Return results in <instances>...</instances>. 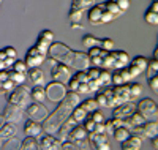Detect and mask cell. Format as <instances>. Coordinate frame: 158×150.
<instances>
[{
  "instance_id": "6da1fadb",
  "label": "cell",
  "mask_w": 158,
  "mask_h": 150,
  "mask_svg": "<svg viewBox=\"0 0 158 150\" xmlns=\"http://www.w3.org/2000/svg\"><path fill=\"white\" fill-rule=\"evenodd\" d=\"M51 63H65L70 68H76V70H85L90 66V60L85 52H79L74 49H70L67 44H63L60 41H52L48 51V57Z\"/></svg>"
},
{
  "instance_id": "7a4b0ae2",
  "label": "cell",
  "mask_w": 158,
  "mask_h": 150,
  "mask_svg": "<svg viewBox=\"0 0 158 150\" xmlns=\"http://www.w3.org/2000/svg\"><path fill=\"white\" fill-rule=\"evenodd\" d=\"M81 103V98H79V93L76 92H67L65 98L60 101V104L57 106V109L54 112H51L43 122H41V127H43V131L44 133H49V134H56V131L59 130V127L67 120L73 109Z\"/></svg>"
},
{
  "instance_id": "3957f363",
  "label": "cell",
  "mask_w": 158,
  "mask_h": 150,
  "mask_svg": "<svg viewBox=\"0 0 158 150\" xmlns=\"http://www.w3.org/2000/svg\"><path fill=\"white\" fill-rule=\"evenodd\" d=\"M8 103L11 104H16L19 107H27L32 101V97H30V89L27 85H24V84H19L16 85L15 89H13L8 95Z\"/></svg>"
},
{
  "instance_id": "277c9868",
  "label": "cell",
  "mask_w": 158,
  "mask_h": 150,
  "mask_svg": "<svg viewBox=\"0 0 158 150\" xmlns=\"http://www.w3.org/2000/svg\"><path fill=\"white\" fill-rule=\"evenodd\" d=\"M128 62H130V57L125 51H108V54L103 59L101 68H106V70L114 68V70H117V68L127 66Z\"/></svg>"
},
{
  "instance_id": "5b68a950",
  "label": "cell",
  "mask_w": 158,
  "mask_h": 150,
  "mask_svg": "<svg viewBox=\"0 0 158 150\" xmlns=\"http://www.w3.org/2000/svg\"><path fill=\"white\" fill-rule=\"evenodd\" d=\"M131 133L139 136L141 139H152L158 136V122L156 120H146L144 123L131 128Z\"/></svg>"
},
{
  "instance_id": "8992f818",
  "label": "cell",
  "mask_w": 158,
  "mask_h": 150,
  "mask_svg": "<svg viewBox=\"0 0 158 150\" xmlns=\"http://www.w3.org/2000/svg\"><path fill=\"white\" fill-rule=\"evenodd\" d=\"M67 85L62 84V82H57V81H52L49 82L46 87H44V93H46V98L52 103H60L65 95H67Z\"/></svg>"
},
{
  "instance_id": "52a82bcc",
  "label": "cell",
  "mask_w": 158,
  "mask_h": 150,
  "mask_svg": "<svg viewBox=\"0 0 158 150\" xmlns=\"http://www.w3.org/2000/svg\"><path fill=\"white\" fill-rule=\"evenodd\" d=\"M136 111L146 120H156V117H158V107H156L155 100H152V98H142L136 104Z\"/></svg>"
},
{
  "instance_id": "ba28073f",
  "label": "cell",
  "mask_w": 158,
  "mask_h": 150,
  "mask_svg": "<svg viewBox=\"0 0 158 150\" xmlns=\"http://www.w3.org/2000/svg\"><path fill=\"white\" fill-rule=\"evenodd\" d=\"M18 133L16 123L11 122H3L0 127V148H6V145L15 139V136Z\"/></svg>"
},
{
  "instance_id": "9c48e42d",
  "label": "cell",
  "mask_w": 158,
  "mask_h": 150,
  "mask_svg": "<svg viewBox=\"0 0 158 150\" xmlns=\"http://www.w3.org/2000/svg\"><path fill=\"white\" fill-rule=\"evenodd\" d=\"M24 114H25V109L24 107H19L16 104H11L8 103L3 109V120L5 122H11V123H19V122L24 119Z\"/></svg>"
},
{
  "instance_id": "30bf717a",
  "label": "cell",
  "mask_w": 158,
  "mask_h": 150,
  "mask_svg": "<svg viewBox=\"0 0 158 150\" xmlns=\"http://www.w3.org/2000/svg\"><path fill=\"white\" fill-rule=\"evenodd\" d=\"M87 139H89L90 148H97V150H109V148H111L106 133L90 131V133L87 134Z\"/></svg>"
},
{
  "instance_id": "8fae6325",
  "label": "cell",
  "mask_w": 158,
  "mask_h": 150,
  "mask_svg": "<svg viewBox=\"0 0 158 150\" xmlns=\"http://www.w3.org/2000/svg\"><path fill=\"white\" fill-rule=\"evenodd\" d=\"M25 114L29 115V119H32L35 122H43L49 115V111L46 109V106L35 101V103H30L27 107H25Z\"/></svg>"
},
{
  "instance_id": "7c38bea8",
  "label": "cell",
  "mask_w": 158,
  "mask_h": 150,
  "mask_svg": "<svg viewBox=\"0 0 158 150\" xmlns=\"http://www.w3.org/2000/svg\"><path fill=\"white\" fill-rule=\"evenodd\" d=\"M51 77H52V81H57V82L67 84L68 79L71 77L70 66H67L65 63H60V62H56L54 66H52V70H51Z\"/></svg>"
},
{
  "instance_id": "4fadbf2b",
  "label": "cell",
  "mask_w": 158,
  "mask_h": 150,
  "mask_svg": "<svg viewBox=\"0 0 158 150\" xmlns=\"http://www.w3.org/2000/svg\"><path fill=\"white\" fill-rule=\"evenodd\" d=\"M52 41H54V33H52L51 30H48V29L46 30H41V32H40V35H38V38H36L35 48L48 57V51H49V46L52 44Z\"/></svg>"
},
{
  "instance_id": "5bb4252c",
  "label": "cell",
  "mask_w": 158,
  "mask_h": 150,
  "mask_svg": "<svg viewBox=\"0 0 158 150\" xmlns=\"http://www.w3.org/2000/svg\"><path fill=\"white\" fill-rule=\"evenodd\" d=\"M147 60L146 57H142V56H138L133 59V62H128L127 68H128V71L131 74V77H138L139 74H142L144 71H146V68H147Z\"/></svg>"
},
{
  "instance_id": "9a60e30c",
  "label": "cell",
  "mask_w": 158,
  "mask_h": 150,
  "mask_svg": "<svg viewBox=\"0 0 158 150\" xmlns=\"http://www.w3.org/2000/svg\"><path fill=\"white\" fill-rule=\"evenodd\" d=\"M46 60V56L44 54H41L35 46H32L29 51H27V54H25V65H27L29 68H33V66H40L43 62Z\"/></svg>"
},
{
  "instance_id": "2e32d148",
  "label": "cell",
  "mask_w": 158,
  "mask_h": 150,
  "mask_svg": "<svg viewBox=\"0 0 158 150\" xmlns=\"http://www.w3.org/2000/svg\"><path fill=\"white\" fill-rule=\"evenodd\" d=\"M60 145H62V142L54 134H49V133H46L44 136H41L38 139V148H41V150H57V148H60Z\"/></svg>"
},
{
  "instance_id": "e0dca14e",
  "label": "cell",
  "mask_w": 158,
  "mask_h": 150,
  "mask_svg": "<svg viewBox=\"0 0 158 150\" xmlns=\"http://www.w3.org/2000/svg\"><path fill=\"white\" fill-rule=\"evenodd\" d=\"M104 11V5L103 3H94L89 11H87V21L90 25H101V15Z\"/></svg>"
},
{
  "instance_id": "ac0fdd59",
  "label": "cell",
  "mask_w": 158,
  "mask_h": 150,
  "mask_svg": "<svg viewBox=\"0 0 158 150\" xmlns=\"http://www.w3.org/2000/svg\"><path fill=\"white\" fill-rule=\"evenodd\" d=\"M136 111V104L131 103V101H127V103H120L114 106V111H112V117L115 119H125L128 117L130 114H133Z\"/></svg>"
},
{
  "instance_id": "d6986e66",
  "label": "cell",
  "mask_w": 158,
  "mask_h": 150,
  "mask_svg": "<svg viewBox=\"0 0 158 150\" xmlns=\"http://www.w3.org/2000/svg\"><path fill=\"white\" fill-rule=\"evenodd\" d=\"M76 125H77V122H76V120H74V119H73V117L70 115V117H68V119L65 120L63 123H62V125L59 127V130L56 131V134H57L56 138H57V139H59L60 142L67 141V138H68L70 131H71V130H73V128H74Z\"/></svg>"
},
{
  "instance_id": "ffe728a7",
  "label": "cell",
  "mask_w": 158,
  "mask_h": 150,
  "mask_svg": "<svg viewBox=\"0 0 158 150\" xmlns=\"http://www.w3.org/2000/svg\"><path fill=\"white\" fill-rule=\"evenodd\" d=\"M111 79H112V84H114V85H120V84L130 82V81L133 79V77H131V74H130V71H128V68L123 66V68H117V70L112 73Z\"/></svg>"
},
{
  "instance_id": "44dd1931",
  "label": "cell",
  "mask_w": 158,
  "mask_h": 150,
  "mask_svg": "<svg viewBox=\"0 0 158 150\" xmlns=\"http://www.w3.org/2000/svg\"><path fill=\"white\" fill-rule=\"evenodd\" d=\"M112 90H114V95H115V101H117V104L127 103V101H133V100H131V97H130L128 82H127V84H120V85H115Z\"/></svg>"
},
{
  "instance_id": "7402d4cb",
  "label": "cell",
  "mask_w": 158,
  "mask_h": 150,
  "mask_svg": "<svg viewBox=\"0 0 158 150\" xmlns=\"http://www.w3.org/2000/svg\"><path fill=\"white\" fill-rule=\"evenodd\" d=\"M24 133L25 136H40L43 133V127H41V122H35L32 119H29L27 122H25V125H24Z\"/></svg>"
},
{
  "instance_id": "603a6c76",
  "label": "cell",
  "mask_w": 158,
  "mask_h": 150,
  "mask_svg": "<svg viewBox=\"0 0 158 150\" xmlns=\"http://www.w3.org/2000/svg\"><path fill=\"white\" fill-rule=\"evenodd\" d=\"M27 79L33 85H43L44 84V73L40 70L38 66H33V68H29L27 70Z\"/></svg>"
},
{
  "instance_id": "cb8c5ba5",
  "label": "cell",
  "mask_w": 158,
  "mask_h": 150,
  "mask_svg": "<svg viewBox=\"0 0 158 150\" xmlns=\"http://www.w3.org/2000/svg\"><path fill=\"white\" fill-rule=\"evenodd\" d=\"M120 144H122V148L123 150H139L142 147V139L139 138V136L131 133L128 138L123 142H120Z\"/></svg>"
},
{
  "instance_id": "d4e9b609",
  "label": "cell",
  "mask_w": 158,
  "mask_h": 150,
  "mask_svg": "<svg viewBox=\"0 0 158 150\" xmlns=\"http://www.w3.org/2000/svg\"><path fill=\"white\" fill-rule=\"evenodd\" d=\"M87 134H89V131L84 128V127H74L71 131H70V134H68V141H71V142H74V141H79V139H85L87 138Z\"/></svg>"
},
{
  "instance_id": "484cf974",
  "label": "cell",
  "mask_w": 158,
  "mask_h": 150,
  "mask_svg": "<svg viewBox=\"0 0 158 150\" xmlns=\"http://www.w3.org/2000/svg\"><path fill=\"white\" fill-rule=\"evenodd\" d=\"M112 73H109V70H106V68H100V74H98V79L97 82L100 84V87H108L109 84H112V79H111Z\"/></svg>"
},
{
  "instance_id": "4316f807",
  "label": "cell",
  "mask_w": 158,
  "mask_h": 150,
  "mask_svg": "<svg viewBox=\"0 0 158 150\" xmlns=\"http://www.w3.org/2000/svg\"><path fill=\"white\" fill-rule=\"evenodd\" d=\"M130 134H131V130L127 128V127H117V128H114V131H112L114 139L118 141V142H123Z\"/></svg>"
},
{
  "instance_id": "83f0119b",
  "label": "cell",
  "mask_w": 158,
  "mask_h": 150,
  "mask_svg": "<svg viewBox=\"0 0 158 150\" xmlns=\"http://www.w3.org/2000/svg\"><path fill=\"white\" fill-rule=\"evenodd\" d=\"M30 97L33 101L36 103H43L46 98V93H44V87L43 85H33V89L30 90Z\"/></svg>"
},
{
  "instance_id": "f1b7e54d",
  "label": "cell",
  "mask_w": 158,
  "mask_h": 150,
  "mask_svg": "<svg viewBox=\"0 0 158 150\" xmlns=\"http://www.w3.org/2000/svg\"><path fill=\"white\" fill-rule=\"evenodd\" d=\"M94 3H97V0H71V10L85 11V10H89Z\"/></svg>"
},
{
  "instance_id": "f546056e",
  "label": "cell",
  "mask_w": 158,
  "mask_h": 150,
  "mask_svg": "<svg viewBox=\"0 0 158 150\" xmlns=\"http://www.w3.org/2000/svg\"><path fill=\"white\" fill-rule=\"evenodd\" d=\"M103 5H104V8H106V11H109L114 18H118V16L123 15V11L117 6V3L114 2V0H106V2H103Z\"/></svg>"
},
{
  "instance_id": "4dcf8cb0",
  "label": "cell",
  "mask_w": 158,
  "mask_h": 150,
  "mask_svg": "<svg viewBox=\"0 0 158 150\" xmlns=\"http://www.w3.org/2000/svg\"><path fill=\"white\" fill-rule=\"evenodd\" d=\"M22 150H36L38 148V139L35 136H25V139L21 142Z\"/></svg>"
},
{
  "instance_id": "1f68e13d",
  "label": "cell",
  "mask_w": 158,
  "mask_h": 150,
  "mask_svg": "<svg viewBox=\"0 0 158 150\" xmlns=\"http://www.w3.org/2000/svg\"><path fill=\"white\" fill-rule=\"evenodd\" d=\"M87 114L89 112H85V109L81 106V104H77L74 109H73V112H71V117L77 122V123H82V122H84V119L87 117Z\"/></svg>"
},
{
  "instance_id": "d6a6232c",
  "label": "cell",
  "mask_w": 158,
  "mask_h": 150,
  "mask_svg": "<svg viewBox=\"0 0 158 150\" xmlns=\"http://www.w3.org/2000/svg\"><path fill=\"white\" fill-rule=\"evenodd\" d=\"M82 46H85L87 49L94 48V46H100V40L95 36V35H90V33H85L82 36Z\"/></svg>"
},
{
  "instance_id": "836d02e7",
  "label": "cell",
  "mask_w": 158,
  "mask_h": 150,
  "mask_svg": "<svg viewBox=\"0 0 158 150\" xmlns=\"http://www.w3.org/2000/svg\"><path fill=\"white\" fill-rule=\"evenodd\" d=\"M8 74H10V79L15 84H18V85L19 84H24L25 79H27V74H25V73H19V71H15V70H10Z\"/></svg>"
},
{
  "instance_id": "e575fe53",
  "label": "cell",
  "mask_w": 158,
  "mask_h": 150,
  "mask_svg": "<svg viewBox=\"0 0 158 150\" xmlns=\"http://www.w3.org/2000/svg\"><path fill=\"white\" fill-rule=\"evenodd\" d=\"M84 109H85V112H94V111H97V109L100 107V104L97 103V100L95 98H87L85 101H82V103H79Z\"/></svg>"
},
{
  "instance_id": "d590c367",
  "label": "cell",
  "mask_w": 158,
  "mask_h": 150,
  "mask_svg": "<svg viewBox=\"0 0 158 150\" xmlns=\"http://www.w3.org/2000/svg\"><path fill=\"white\" fill-rule=\"evenodd\" d=\"M128 89H130V97L131 100H136L141 97V93H142V85L138 84V82H131L128 84Z\"/></svg>"
},
{
  "instance_id": "8d00e7d4",
  "label": "cell",
  "mask_w": 158,
  "mask_h": 150,
  "mask_svg": "<svg viewBox=\"0 0 158 150\" xmlns=\"http://www.w3.org/2000/svg\"><path fill=\"white\" fill-rule=\"evenodd\" d=\"M103 93H104V98H106V106H104V107H114V106H117L115 95H114V90L112 89L103 90Z\"/></svg>"
},
{
  "instance_id": "74e56055",
  "label": "cell",
  "mask_w": 158,
  "mask_h": 150,
  "mask_svg": "<svg viewBox=\"0 0 158 150\" xmlns=\"http://www.w3.org/2000/svg\"><path fill=\"white\" fill-rule=\"evenodd\" d=\"M144 19H146V22L149 24V25H158V13H155V11H152L150 8L144 13Z\"/></svg>"
},
{
  "instance_id": "f35d334b",
  "label": "cell",
  "mask_w": 158,
  "mask_h": 150,
  "mask_svg": "<svg viewBox=\"0 0 158 150\" xmlns=\"http://www.w3.org/2000/svg\"><path fill=\"white\" fill-rule=\"evenodd\" d=\"M146 73L147 76H153V74H158V59H150L147 60V68H146Z\"/></svg>"
},
{
  "instance_id": "ab89813d",
  "label": "cell",
  "mask_w": 158,
  "mask_h": 150,
  "mask_svg": "<svg viewBox=\"0 0 158 150\" xmlns=\"http://www.w3.org/2000/svg\"><path fill=\"white\" fill-rule=\"evenodd\" d=\"M11 70H15V71H19V73H25L27 74V70H29V66L25 65V62L24 60H15L13 62V65H11Z\"/></svg>"
},
{
  "instance_id": "60d3db41",
  "label": "cell",
  "mask_w": 158,
  "mask_h": 150,
  "mask_svg": "<svg viewBox=\"0 0 158 150\" xmlns=\"http://www.w3.org/2000/svg\"><path fill=\"white\" fill-rule=\"evenodd\" d=\"M100 48L104 49V51H112L114 49V41L111 38H103V40H100Z\"/></svg>"
},
{
  "instance_id": "b9f144b4",
  "label": "cell",
  "mask_w": 158,
  "mask_h": 150,
  "mask_svg": "<svg viewBox=\"0 0 158 150\" xmlns=\"http://www.w3.org/2000/svg\"><path fill=\"white\" fill-rule=\"evenodd\" d=\"M16 85H18V84H15V82H13V81L8 77V79L5 81V82H2V90H3V93H5V95H8V93H10L13 89H15Z\"/></svg>"
},
{
  "instance_id": "7bdbcfd3",
  "label": "cell",
  "mask_w": 158,
  "mask_h": 150,
  "mask_svg": "<svg viewBox=\"0 0 158 150\" xmlns=\"http://www.w3.org/2000/svg\"><path fill=\"white\" fill-rule=\"evenodd\" d=\"M84 128L90 133V131H94V128H95V122H94V119H92V115L90 114H87V117L84 119Z\"/></svg>"
},
{
  "instance_id": "ee69618b",
  "label": "cell",
  "mask_w": 158,
  "mask_h": 150,
  "mask_svg": "<svg viewBox=\"0 0 158 150\" xmlns=\"http://www.w3.org/2000/svg\"><path fill=\"white\" fill-rule=\"evenodd\" d=\"M115 18L111 15L109 11H106V8H104V11H103V15H101V25H104V24H109V22H112Z\"/></svg>"
},
{
  "instance_id": "f6af8a7d",
  "label": "cell",
  "mask_w": 158,
  "mask_h": 150,
  "mask_svg": "<svg viewBox=\"0 0 158 150\" xmlns=\"http://www.w3.org/2000/svg\"><path fill=\"white\" fill-rule=\"evenodd\" d=\"M149 85H150L152 92L158 93V74H153V76L149 77Z\"/></svg>"
},
{
  "instance_id": "bcb514c9",
  "label": "cell",
  "mask_w": 158,
  "mask_h": 150,
  "mask_svg": "<svg viewBox=\"0 0 158 150\" xmlns=\"http://www.w3.org/2000/svg\"><path fill=\"white\" fill-rule=\"evenodd\" d=\"M68 89L71 90V92H77V87H79V84H81V82H79V81L74 77V76H71L70 79H68Z\"/></svg>"
},
{
  "instance_id": "7dc6e473",
  "label": "cell",
  "mask_w": 158,
  "mask_h": 150,
  "mask_svg": "<svg viewBox=\"0 0 158 150\" xmlns=\"http://www.w3.org/2000/svg\"><path fill=\"white\" fill-rule=\"evenodd\" d=\"M114 2L117 3V6L120 8L123 13H125V11H128V10H130V5H131L130 0H114Z\"/></svg>"
},
{
  "instance_id": "c3c4849f",
  "label": "cell",
  "mask_w": 158,
  "mask_h": 150,
  "mask_svg": "<svg viewBox=\"0 0 158 150\" xmlns=\"http://www.w3.org/2000/svg\"><path fill=\"white\" fill-rule=\"evenodd\" d=\"M8 77H10L8 70H6V68H2V70H0V82H5Z\"/></svg>"
},
{
  "instance_id": "681fc988",
  "label": "cell",
  "mask_w": 158,
  "mask_h": 150,
  "mask_svg": "<svg viewBox=\"0 0 158 150\" xmlns=\"http://www.w3.org/2000/svg\"><path fill=\"white\" fill-rule=\"evenodd\" d=\"M150 10H152V11H155V13H158V2H156V0H153V2H152Z\"/></svg>"
},
{
  "instance_id": "f907efd6",
  "label": "cell",
  "mask_w": 158,
  "mask_h": 150,
  "mask_svg": "<svg viewBox=\"0 0 158 150\" xmlns=\"http://www.w3.org/2000/svg\"><path fill=\"white\" fill-rule=\"evenodd\" d=\"M150 141H152V147H153V148H158V136H155V138H152Z\"/></svg>"
},
{
  "instance_id": "816d5d0a",
  "label": "cell",
  "mask_w": 158,
  "mask_h": 150,
  "mask_svg": "<svg viewBox=\"0 0 158 150\" xmlns=\"http://www.w3.org/2000/svg\"><path fill=\"white\" fill-rule=\"evenodd\" d=\"M3 122H5V120H3V117L0 115V127H2V123H3Z\"/></svg>"
},
{
  "instance_id": "f5cc1de1",
  "label": "cell",
  "mask_w": 158,
  "mask_h": 150,
  "mask_svg": "<svg viewBox=\"0 0 158 150\" xmlns=\"http://www.w3.org/2000/svg\"><path fill=\"white\" fill-rule=\"evenodd\" d=\"M3 93V90H2V82H0V95H2Z\"/></svg>"
},
{
  "instance_id": "db71d44e",
  "label": "cell",
  "mask_w": 158,
  "mask_h": 150,
  "mask_svg": "<svg viewBox=\"0 0 158 150\" xmlns=\"http://www.w3.org/2000/svg\"><path fill=\"white\" fill-rule=\"evenodd\" d=\"M2 2H3V0H0V8H2Z\"/></svg>"
}]
</instances>
